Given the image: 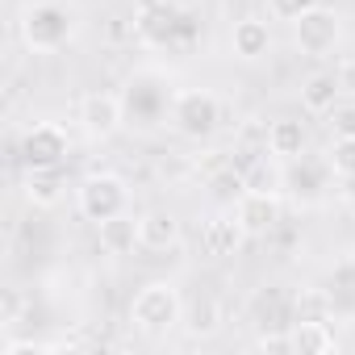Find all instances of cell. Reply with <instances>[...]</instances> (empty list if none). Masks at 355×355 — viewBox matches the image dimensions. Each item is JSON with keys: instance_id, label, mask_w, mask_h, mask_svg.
Instances as JSON below:
<instances>
[{"instance_id": "cell-12", "label": "cell", "mask_w": 355, "mask_h": 355, "mask_svg": "<svg viewBox=\"0 0 355 355\" xmlns=\"http://www.w3.org/2000/svg\"><path fill=\"white\" fill-rule=\"evenodd\" d=\"M26 201L34 209H55L67 193V180H63V167H26V184H21Z\"/></svg>"}, {"instance_id": "cell-16", "label": "cell", "mask_w": 355, "mask_h": 355, "mask_svg": "<svg viewBox=\"0 0 355 355\" xmlns=\"http://www.w3.org/2000/svg\"><path fill=\"white\" fill-rule=\"evenodd\" d=\"M338 96H343V88H338V76H334V71H313V76L301 84V105H305V113H313V117H326V113L338 105Z\"/></svg>"}, {"instance_id": "cell-2", "label": "cell", "mask_w": 355, "mask_h": 355, "mask_svg": "<svg viewBox=\"0 0 355 355\" xmlns=\"http://www.w3.org/2000/svg\"><path fill=\"white\" fill-rule=\"evenodd\" d=\"M130 322L146 338H167L175 326L184 322V297L171 280H150L134 293L130 301Z\"/></svg>"}, {"instance_id": "cell-4", "label": "cell", "mask_w": 355, "mask_h": 355, "mask_svg": "<svg viewBox=\"0 0 355 355\" xmlns=\"http://www.w3.org/2000/svg\"><path fill=\"white\" fill-rule=\"evenodd\" d=\"M76 205L88 222H105V218L130 209V184L117 171H88L76 184Z\"/></svg>"}, {"instance_id": "cell-10", "label": "cell", "mask_w": 355, "mask_h": 355, "mask_svg": "<svg viewBox=\"0 0 355 355\" xmlns=\"http://www.w3.org/2000/svg\"><path fill=\"white\" fill-rule=\"evenodd\" d=\"M288 347L293 355H330L338 351V334L326 326V318H297L288 322Z\"/></svg>"}, {"instance_id": "cell-6", "label": "cell", "mask_w": 355, "mask_h": 355, "mask_svg": "<svg viewBox=\"0 0 355 355\" xmlns=\"http://www.w3.org/2000/svg\"><path fill=\"white\" fill-rule=\"evenodd\" d=\"M76 121H80V130H84L92 142H109V138L125 125V105H121L117 92L92 88V92L80 96V105H76Z\"/></svg>"}, {"instance_id": "cell-13", "label": "cell", "mask_w": 355, "mask_h": 355, "mask_svg": "<svg viewBox=\"0 0 355 355\" xmlns=\"http://www.w3.org/2000/svg\"><path fill=\"white\" fill-rule=\"evenodd\" d=\"M138 226H142V247L146 251H171L184 239V226L171 209H146V214H138Z\"/></svg>"}, {"instance_id": "cell-8", "label": "cell", "mask_w": 355, "mask_h": 355, "mask_svg": "<svg viewBox=\"0 0 355 355\" xmlns=\"http://www.w3.org/2000/svg\"><path fill=\"white\" fill-rule=\"evenodd\" d=\"M280 193L276 189H247L234 205V218L243 222L247 239H268L280 226Z\"/></svg>"}, {"instance_id": "cell-21", "label": "cell", "mask_w": 355, "mask_h": 355, "mask_svg": "<svg viewBox=\"0 0 355 355\" xmlns=\"http://www.w3.org/2000/svg\"><path fill=\"white\" fill-rule=\"evenodd\" d=\"M17 318H21V297L13 288H5L0 293V326H17Z\"/></svg>"}, {"instance_id": "cell-14", "label": "cell", "mask_w": 355, "mask_h": 355, "mask_svg": "<svg viewBox=\"0 0 355 355\" xmlns=\"http://www.w3.org/2000/svg\"><path fill=\"white\" fill-rule=\"evenodd\" d=\"M230 51H234V59H243V63H259V59L272 51V30H268V21H263V17H243V21H234V30H230Z\"/></svg>"}, {"instance_id": "cell-9", "label": "cell", "mask_w": 355, "mask_h": 355, "mask_svg": "<svg viewBox=\"0 0 355 355\" xmlns=\"http://www.w3.org/2000/svg\"><path fill=\"white\" fill-rule=\"evenodd\" d=\"M96 243H101V251L113 255V259L134 255V247H142V226H138V218H134L130 209H125V214H113V218L96 222Z\"/></svg>"}, {"instance_id": "cell-22", "label": "cell", "mask_w": 355, "mask_h": 355, "mask_svg": "<svg viewBox=\"0 0 355 355\" xmlns=\"http://www.w3.org/2000/svg\"><path fill=\"white\" fill-rule=\"evenodd\" d=\"M338 88H343V96H351L355 101V59H347V63H338Z\"/></svg>"}, {"instance_id": "cell-11", "label": "cell", "mask_w": 355, "mask_h": 355, "mask_svg": "<svg viewBox=\"0 0 355 355\" xmlns=\"http://www.w3.org/2000/svg\"><path fill=\"white\" fill-rule=\"evenodd\" d=\"M243 243H247V230H243V222H239L234 214H218V218L205 222V234H201L205 255H214V259H230V255L243 251Z\"/></svg>"}, {"instance_id": "cell-7", "label": "cell", "mask_w": 355, "mask_h": 355, "mask_svg": "<svg viewBox=\"0 0 355 355\" xmlns=\"http://www.w3.org/2000/svg\"><path fill=\"white\" fill-rule=\"evenodd\" d=\"M71 155V134L59 121H34L21 134V163L26 167H63Z\"/></svg>"}, {"instance_id": "cell-18", "label": "cell", "mask_w": 355, "mask_h": 355, "mask_svg": "<svg viewBox=\"0 0 355 355\" xmlns=\"http://www.w3.org/2000/svg\"><path fill=\"white\" fill-rule=\"evenodd\" d=\"M326 167L338 175V180H355V138H330Z\"/></svg>"}, {"instance_id": "cell-19", "label": "cell", "mask_w": 355, "mask_h": 355, "mask_svg": "<svg viewBox=\"0 0 355 355\" xmlns=\"http://www.w3.org/2000/svg\"><path fill=\"white\" fill-rule=\"evenodd\" d=\"M326 125H330V138H355V101L351 105H334L326 113Z\"/></svg>"}, {"instance_id": "cell-15", "label": "cell", "mask_w": 355, "mask_h": 355, "mask_svg": "<svg viewBox=\"0 0 355 355\" xmlns=\"http://www.w3.org/2000/svg\"><path fill=\"white\" fill-rule=\"evenodd\" d=\"M305 146H309L305 121H297V117H276V121L268 125V150H272L280 163H297V159L305 155Z\"/></svg>"}, {"instance_id": "cell-17", "label": "cell", "mask_w": 355, "mask_h": 355, "mask_svg": "<svg viewBox=\"0 0 355 355\" xmlns=\"http://www.w3.org/2000/svg\"><path fill=\"white\" fill-rule=\"evenodd\" d=\"M193 338H209V334H218L222 330V309H218V301L214 297H201V301H193V305H184V322H180Z\"/></svg>"}, {"instance_id": "cell-20", "label": "cell", "mask_w": 355, "mask_h": 355, "mask_svg": "<svg viewBox=\"0 0 355 355\" xmlns=\"http://www.w3.org/2000/svg\"><path fill=\"white\" fill-rule=\"evenodd\" d=\"M313 5H318V0H268V17H272V21H288V26H293V21H301Z\"/></svg>"}, {"instance_id": "cell-3", "label": "cell", "mask_w": 355, "mask_h": 355, "mask_svg": "<svg viewBox=\"0 0 355 355\" xmlns=\"http://www.w3.org/2000/svg\"><path fill=\"white\" fill-rule=\"evenodd\" d=\"M167 121L180 138L205 142L222 125V101L209 88H175L171 101H167Z\"/></svg>"}, {"instance_id": "cell-1", "label": "cell", "mask_w": 355, "mask_h": 355, "mask_svg": "<svg viewBox=\"0 0 355 355\" xmlns=\"http://www.w3.org/2000/svg\"><path fill=\"white\" fill-rule=\"evenodd\" d=\"M17 34H21L26 51L55 55V51H63V46L76 42V34H80V9L71 5V0H34V5L21 9Z\"/></svg>"}, {"instance_id": "cell-5", "label": "cell", "mask_w": 355, "mask_h": 355, "mask_svg": "<svg viewBox=\"0 0 355 355\" xmlns=\"http://www.w3.org/2000/svg\"><path fill=\"white\" fill-rule=\"evenodd\" d=\"M293 42L309 59H330L343 42V13L330 5H313L301 21H293Z\"/></svg>"}]
</instances>
